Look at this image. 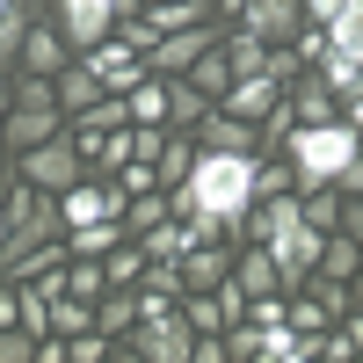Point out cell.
Returning <instances> with one entry per match:
<instances>
[{
    "mask_svg": "<svg viewBox=\"0 0 363 363\" xmlns=\"http://www.w3.org/2000/svg\"><path fill=\"white\" fill-rule=\"evenodd\" d=\"M342 233L363 247V196H349V203H342Z\"/></svg>",
    "mask_w": 363,
    "mask_h": 363,
    "instance_id": "e575fe53",
    "label": "cell"
},
{
    "mask_svg": "<svg viewBox=\"0 0 363 363\" xmlns=\"http://www.w3.org/2000/svg\"><path fill=\"white\" fill-rule=\"evenodd\" d=\"M363 153V131L349 116H327V124H298L284 138V160L298 174V189H327V182H342V167Z\"/></svg>",
    "mask_w": 363,
    "mask_h": 363,
    "instance_id": "7a4b0ae2",
    "label": "cell"
},
{
    "mask_svg": "<svg viewBox=\"0 0 363 363\" xmlns=\"http://www.w3.org/2000/svg\"><path fill=\"white\" fill-rule=\"evenodd\" d=\"M196 145H218V153H255V116H233V109L211 102V109L196 116Z\"/></svg>",
    "mask_w": 363,
    "mask_h": 363,
    "instance_id": "30bf717a",
    "label": "cell"
},
{
    "mask_svg": "<svg viewBox=\"0 0 363 363\" xmlns=\"http://www.w3.org/2000/svg\"><path fill=\"white\" fill-rule=\"evenodd\" d=\"M233 284L247 291V298H262V291H284V277H277V255H269V240H262V247H247V255L233 262Z\"/></svg>",
    "mask_w": 363,
    "mask_h": 363,
    "instance_id": "e0dca14e",
    "label": "cell"
},
{
    "mask_svg": "<svg viewBox=\"0 0 363 363\" xmlns=\"http://www.w3.org/2000/svg\"><path fill=\"white\" fill-rule=\"evenodd\" d=\"M277 102H284V95H277V73H247V80H233L225 95H218V109H233V116H255V124H262V116L277 109Z\"/></svg>",
    "mask_w": 363,
    "mask_h": 363,
    "instance_id": "9a60e30c",
    "label": "cell"
},
{
    "mask_svg": "<svg viewBox=\"0 0 363 363\" xmlns=\"http://www.w3.org/2000/svg\"><path fill=\"white\" fill-rule=\"evenodd\" d=\"M87 327H95V298L58 291V298H51V335H87Z\"/></svg>",
    "mask_w": 363,
    "mask_h": 363,
    "instance_id": "7402d4cb",
    "label": "cell"
},
{
    "mask_svg": "<svg viewBox=\"0 0 363 363\" xmlns=\"http://www.w3.org/2000/svg\"><path fill=\"white\" fill-rule=\"evenodd\" d=\"M22 37H29V0H15V8L0 15V73L22 66Z\"/></svg>",
    "mask_w": 363,
    "mask_h": 363,
    "instance_id": "603a6c76",
    "label": "cell"
},
{
    "mask_svg": "<svg viewBox=\"0 0 363 363\" xmlns=\"http://www.w3.org/2000/svg\"><path fill=\"white\" fill-rule=\"evenodd\" d=\"M240 22H247L262 44H298L306 37V0H247Z\"/></svg>",
    "mask_w": 363,
    "mask_h": 363,
    "instance_id": "52a82bcc",
    "label": "cell"
},
{
    "mask_svg": "<svg viewBox=\"0 0 363 363\" xmlns=\"http://www.w3.org/2000/svg\"><path fill=\"white\" fill-rule=\"evenodd\" d=\"M66 291H73V298H102V291H109V269H102V255H73V269H66Z\"/></svg>",
    "mask_w": 363,
    "mask_h": 363,
    "instance_id": "484cf974",
    "label": "cell"
},
{
    "mask_svg": "<svg viewBox=\"0 0 363 363\" xmlns=\"http://www.w3.org/2000/svg\"><path fill=\"white\" fill-rule=\"evenodd\" d=\"M58 211H66V233H73V225H95V218H116V211H124V189H95V182H73V189L58 196Z\"/></svg>",
    "mask_w": 363,
    "mask_h": 363,
    "instance_id": "7c38bea8",
    "label": "cell"
},
{
    "mask_svg": "<svg viewBox=\"0 0 363 363\" xmlns=\"http://www.w3.org/2000/svg\"><path fill=\"white\" fill-rule=\"evenodd\" d=\"M66 44H73L66 29H37V22H29V37H22V73H44V80H58V73L73 66V51H66Z\"/></svg>",
    "mask_w": 363,
    "mask_h": 363,
    "instance_id": "8fae6325",
    "label": "cell"
},
{
    "mask_svg": "<svg viewBox=\"0 0 363 363\" xmlns=\"http://www.w3.org/2000/svg\"><path fill=\"white\" fill-rule=\"evenodd\" d=\"M174 211H203V218H247L255 211V153H218V145H196L189 182L174 189Z\"/></svg>",
    "mask_w": 363,
    "mask_h": 363,
    "instance_id": "6da1fadb",
    "label": "cell"
},
{
    "mask_svg": "<svg viewBox=\"0 0 363 363\" xmlns=\"http://www.w3.org/2000/svg\"><path fill=\"white\" fill-rule=\"evenodd\" d=\"M167 211H174V203H167L160 189H145L138 203H124V211H116V225H124V233H145V225H160Z\"/></svg>",
    "mask_w": 363,
    "mask_h": 363,
    "instance_id": "4316f807",
    "label": "cell"
},
{
    "mask_svg": "<svg viewBox=\"0 0 363 363\" xmlns=\"http://www.w3.org/2000/svg\"><path fill=\"white\" fill-rule=\"evenodd\" d=\"M8 8H15V0H0V15H8Z\"/></svg>",
    "mask_w": 363,
    "mask_h": 363,
    "instance_id": "b9f144b4",
    "label": "cell"
},
{
    "mask_svg": "<svg viewBox=\"0 0 363 363\" xmlns=\"http://www.w3.org/2000/svg\"><path fill=\"white\" fill-rule=\"evenodd\" d=\"M145 255H153V262H182V255H189V233H182V225H145Z\"/></svg>",
    "mask_w": 363,
    "mask_h": 363,
    "instance_id": "f1b7e54d",
    "label": "cell"
},
{
    "mask_svg": "<svg viewBox=\"0 0 363 363\" xmlns=\"http://www.w3.org/2000/svg\"><path fill=\"white\" fill-rule=\"evenodd\" d=\"M342 8H349V0H306V22H335Z\"/></svg>",
    "mask_w": 363,
    "mask_h": 363,
    "instance_id": "8d00e7d4",
    "label": "cell"
},
{
    "mask_svg": "<svg viewBox=\"0 0 363 363\" xmlns=\"http://www.w3.org/2000/svg\"><path fill=\"white\" fill-rule=\"evenodd\" d=\"M211 44H218V29H203V22H189V29H167V37H160V51H153V73H189L196 66V58L211 51Z\"/></svg>",
    "mask_w": 363,
    "mask_h": 363,
    "instance_id": "9c48e42d",
    "label": "cell"
},
{
    "mask_svg": "<svg viewBox=\"0 0 363 363\" xmlns=\"http://www.w3.org/2000/svg\"><path fill=\"white\" fill-rule=\"evenodd\" d=\"M189 160H196V153H189V131H182L167 153H160V189H182V182H189Z\"/></svg>",
    "mask_w": 363,
    "mask_h": 363,
    "instance_id": "4dcf8cb0",
    "label": "cell"
},
{
    "mask_svg": "<svg viewBox=\"0 0 363 363\" xmlns=\"http://www.w3.org/2000/svg\"><path fill=\"white\" fill-rule=\"evenodd\" d=\"M131 124H167V73L131 87Z\"/></svg>",
    "mask_w": 363,
    "mask_h": 363,
    "instance_id": "cb8c5ba5",
    "label": "cell"
},
{
    "mask_svg": "<svg viewBox=\"0 0 363 363\" xmlns=\"http://www.w3.org/2000/svg\"><path fill=\"white\" fill-rule=\"evenodd\" d=\"M37 356V335L29 327H0V363H29Z\"/></svg>",
    "mask_w": 363,
    "mask_h": 363,
    "instance_id": "836d02e7",
    "label": "cell"
},
{
    "mask_svg": "<svg viewBox=\"0 0 363 363\" xmlns=\"http://www.w3.org/2000/svg\"><path fill=\"white\" fill-rule=\"evenodd\" d=\"M327 44H342V51H356V58H363V0H349V8L327 22Z\"/></svg>",
    "mask_w": 363,
    "mask_h": 363,
    "instance_id": "f546056e",
    "label": "cell"
},
{
    "mask_svg": "<svg viewBox=\"0 0 363 363\" xmlns=\"http://www.w3.org/2000/svg\"><path fill=\"white\" fill-rule=\"evenodd\" d=\"M58 131H66V109H58V102H37V95H15L8 124H0L8 153H29V145H44V138H58Z\"/></svg>",
    "mask_w": 363,
    "mask_h": 363,
    "instance_id": "8992f818",
    "label": "cell"
},
{
    "mask_svg": "<svg viewBox=\"0 0 363 363\" xmlns=\"http://www.w3.org/2000/svg\"><path fill=\"white\" fill-rule=\"evenodd\" d=\"M51 87H58V109H66V124H73V116H87V109H95V102L109 95V87L95 80V66H87V58H73V66L58 73Z\"/></svg>",
    "mask_w": 363,
    "mask_h": 363,
    "instance_id": "4fadbf2b",
    "label": "cell"
},
{
    "mask_svg": "<svg viewBox=\"0 0 363 363\" xmlns=\"http://www.w3.org/2000/svg\"><path fill=\"white\" fill-rule=\"evenodd\" d=\"M116 22V0H58V29L73 37V51H95Z\"/></svg>",
    "mask_w": 363,
    "mask_h": 363,
    "instance_id": "ba28073f",
    "label": "cell"
},
{
    "mask_svg": "<svg viewBox=\"0 0 363 363\" xmlns=\"http://www.w3.org/2000/svg\"><path fill=\"white\" fill-rule=\"evenodd\" d=\"M342 196H363V153H356V160L342 167Z\"/></svg>",
    "mask_w": 363,
    "mask_h": 363,
    "instance_id": "74e56055",
    "label": "cell"
},
{
    "mask_svg": "<svg viewBox=\"0 0 363 363\" xmlns=\"http://www.w3.org/2000/svg\"><path fill=\"white\" fill-rule=\"evenodd\" d=\"M116 240H124V225H116V218H95V225H73L66 247H73V255H109Z\"/></svg>",
    "mask_w": 363,
    "mask_h": 363,
    "instance_id": "d4e9b609",
    "label": "cell"
},
{
    "mask_svg": "<svg viewBox=\"0 0 363 363\" xmlns=\"http://www.w3.org/2000/svg\"><path fill=\"white\" fill-rule=\"evenodd\" d=\"M284 102H291V116H298V124H327L342 95H335V80H327V73H306V80H298Z\"/></svg>",
    "mask_w": 363,
    "mask_h": 363,
    "instance_id": "2e32d148",
    "label": "cell"
},
{
    "mask_svg": "<svg viewBox=\"0 0 363 363\" xmlns=\"http://www.w3.org/2000/svg\"><path fill=\"white\" fill-rule=\"evenodd\" d=\"M356 269H363V247L335 225V233H327V247H320V277H313V284H349Z\"/></svg>",
    "mask_w": 363,
    "mask_h": 363,
    "instance_id": "ac0fdd59",
    "label": "cell"
},
{
    "mask_svg": "<svg viewBox=\"0 0 363 363\" xmlns=\"http://www.w3.org/2000/svg\"><path fill=\"white\" fill-rule=\"evenodd\" d=\"M15 160H22V182H37V189H51V196H66L73 182H87V160H80L73 131H58V138H44V145H29V153H15Z\"/></svg>",
    "mask_w": 363,
    "mask_h": 363,
    "instance_id": "277c9868",
    "label": "cell"
},
{
    "mask_svg": "<svg viewBox=\"0 0 363 363\" xmlns=\"http://www.w3.org/2000/svg\"><path fill=\"white\" fill-rule=\"evenodd\" d=\"M102 269H109V284H145L153 255H145V247H109V255H102Z\"/></svg>",
    "mask_w": 363,
    "mask_h": 363,
    "instance_id": "83f0119b",
    "label": "cell"
},
{
    "mask_svg": "<svg viewBox=\"0 0 363 363\" xmlns=\"http://www.w3.org/2000/svg\"><path fill=\"white\" fill-rule=\"evenodd\" d=\"M0 247H8V203H0Z\"/></svg>",
    "mask_w": 363,
    "mask_h": 363,
    "instance_id": "60d3db41",
    "label": "cell"
},
{
    "mask_svg": "<svg viewBox=\"0 0 363 363\" xmlns=\"http://www.w3.org/2000/svg\"><path fill=\"white\" fill-rule=\"evenodd\" d=\"M15 313H22V291H15V284H0V327H15Z\"/></svg>",
    "mask_w": 363,
    "mask_h": 363,
    "instance_id": "d590c367",
    "label": "cell"
},
{
    "mask_svg": "<svg viewBox=\"0 0 363 363\" xmlns=\"http://www.w3.org/2000/svg\"><path fill=\"white\" fill-rule=\"evenodd\" d=\"M225 58H233V80H247V73H269V44L255 37L247 22H240V37H225Z\"/></svg>",
    "mask_w": 363,
    "mask_h": 363,
    "instance_id": "44dd1931",
    "label": "cell"
},
{
    "mask_svg": "<svg viewBox=\"0 0 363 363\" xmlns=\"http://www.w3.org/2000/svg\"><path fill=\"white\" fill-rule=\"evenodd\" d=\"M189 80L203 87V95H211V102H218V95H225V87H233V58H225V37H218V44H211V51L196 58V66H189Z\"/></svg>",
    "mask_w": 363,
    "mask_h": 363,
    "instance_id": "ffe728a7",
    "label": "cell"
},
{
    "mask_svg": "<svg viewBox=\"0 0 363 363\" xmlns=\"http://www.w3.org/2000/svg\"><path fill=\"white\" fill-rule=\"evenodd\" d=\"M225 277H233V262L218 247H189V255H182V291H218Z\"/></svg>",
    "mask_w": 363,
    "mask_h": 363,
    "instance_id": "d6986e66",
    "label": "cell"
},
{
    "mask_svg": "<svg viewBox=\"0 0 363 363\" xmlns=\"http://www.w3.org/2000/svg\"><path fill=\"white\" fill-rule=\"evenodd\" d=\"M66 233V211L51 203V189H37V182H22V189L8 196V247H0V262H22L29 247H44V240Z\"/></svg>",
    "mask_w": 363,
    "mask_h": 363,
    "instance_id": "3957f363",
    "label": "cell"
},
{
    "mask_svg": "<svg viewBox=\"0 0 363 363\" xmlns=\"http://www.w3.org/2000/svg\"><path fill=\"white\" fill-rule=\"evenodd\" d=\"M349 124H356V131H363V95H349Z\"/></svg>",
    "mask_w": 363,
    "mask_h": 363,
    "instance_id": "f35d334b",
    "label": "cell"
},
{
    "mask_svg": "<svg viewBox=\"0 0 363 363\" xmlns=\"http://www.w3.org/2000/svg\"><path fill=\"white\" fill-rule=\"evenodd\" d=\"M327 320H335L327 298H298V306H291V327H306V335H327Z\"/></svg>",
    "mask_w": 363,
    "mask_h": 363,
    "instance_id": "d6a6232c",
    "label": "cell"
},
{
    "mask_svg": "<svg viewBox=\"0 0 363 363\" xmlns=\"http://www.w3.org/2000/svg\"><path fill=\"white\" fill-rule=\"evenodd\" d=\"M349 306H356V313H363V277H349Z\"/></svg>",
    "mask_w": 363,
    "mask_h": 363,
    "instance_id": "ab89813d",
    "label": "cell"
},
{
    "mask_svg": "<svg viewBox=\"0 0 363 363\" xmlns=\"http://www.w3.org/2000/svg\"><path fill=\"white\" fill-rule=\"evenodd\" d=\"M153 22H160V37L189 29V22H203V0H153Z\"/></svg>",
    "mask_w": 363,
    "mask_h": 363,
    "instance_id": "1f68e13d",
    "label": "cell"
},
{
    "mask_svg": "<svg viewBox=\"0 0 363 363\" xmlns=\"http://www.w3.org/2000/svg\"><path fill=\"white\" fill-rule=\"evenodd\" d=\"M87 66H95V80H102V87H124V95H131V87H138V66H145V58H138V51H131L124 37H116V44L102 37L95 51H87Z\"/></svg>",
    "mask_w": 363,
    "mask_h": 363,
    "instance_id": "5bb4252c",
    "label": "cell"
},
{
    "mask_svg": "<svg viewBox=\"0 0 363 363\" xmlns=\"http://www.w3.org/2000/svg\"><path fill=\"white\" fill-rule=\"evenodd\" d=\"M124 356H153V363H196V327L182 313H160V320H138Z\"/></svg>",
    "mask_w": 363,
    "mask_h": 363,
    "instance_id": "5b68a950",
    "label": "cell"
}]
</instances>
